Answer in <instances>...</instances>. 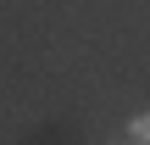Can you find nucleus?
<instances>
[{"instance_id": "obj_2", "label": "nucleus", "mask_w": 150, "mask_h": 145, "mask_svg": "<svg viewBox=\"0 0 150 145\" xmlns=\"http://www.w3.org/2000/svg\"><path fill=\"white\" fill-rule=\"evenodd\" d=\"M111 145H139V140H111Z\"/></svg>"}, {"instance_id": "obj_1", "label": "nucleus", "mask_w": 150, "mask_h": 145, "mask_svg": "<svg viewBox=\"0 0 150 145\" xmlns=\"http://www.w3.org/2000/svg\"><path fill=\"white\" fill-rule=\"evenodd\" d=\"M128 140H139V145H150V112H145V117H134V134H128Z\"/></svg>"}]
</instances>
